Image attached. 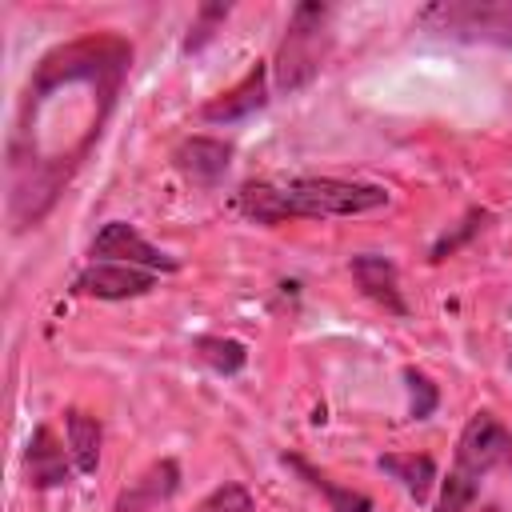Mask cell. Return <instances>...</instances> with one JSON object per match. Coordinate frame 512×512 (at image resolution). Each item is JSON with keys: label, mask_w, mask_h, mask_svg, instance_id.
Masks as SVG:
<instances>
[{"label": "cell", "mask_w": 512, "mask_h": 512, "mask_svg": "<svg viewBox=\"0 0 512 512\" xmlns=\"http://www.w3.org/2000/svg\"><path fill=\"white\" fill-rule=\"evenodd\" d=\"M240 212L256 224H280L284 216H360L388 204V188L332 176H292V180H248L236 196Z\"/></svg>", "instance_id": "cell-1"}, {"label": "cell", "mask_w": 512, "mask_h": 512, "mask_svg": "<svg viewBox=\"0 0 512 512\" xmlns=\"http://www.w3.org/2000/svg\"><path fill=\"white\" fill-rule=\"evenodd\" d=\"M328 44H332L328 4H316V0L296 4L292 16H288V28L280 36L276 60H272V84H276V92L280 96H292V92L308 88L320 76V68H324Z\"/></svg>", "instance_id": "cell-2"}, {"label": "cell", "mask_w": 512, "mask_h": 512, "mask_svg": "<svg viewBox=\"0 0 512 512\" xmlns=\"http://www.w3.org/2000/svg\"><path fill=\"white\" fill-rule=\"evenodd\" d=\"M416 20L452 40L512 48V0H440L420 8Z\"/></svg>", "instance_id": "cell-3"}, {"label": "cell", "mask_w": 512, "mask_h": 512, "mask_svg": "<svg viewBox=\"0 0 512 512\" xmlns=\"http://www.w3.org/2000/svg\"><path fill=\"white\" fill-rule=\"evenodd\" d=\"M456 468L472 472L476 480H484L492 468H508L512 472V432L492 412H476L460 432Z\"/></svg>", "instance_id": "cell-4"}, {"label": "cell", "mask_w": 512, "mask_h": 512, "mask_svg": "<svg viewBox=\"0 0 512 512\" xmlns=\"http://www.w3.org/2000/svg\"><path fill=\"white\" fill-rule=\"evenodd\" d=\"M88 256H92V264H136L148 272H176V260L168 252H160L156 244H148L128 220H108L96 232Z\"/></svg>", "instance_id": "cell-5"}, {"label": "cell", "mask_w": 512, "mask_h": 512, "mask_svg": "<svg viewBox=\"0 0 512 512\" xmlns=\"http://www.w3.org/2000/svg\"><path fill=\"white\" fill-rule=\"evenodd\" d=\"M172 164H176V172H180L188 184H196V188H216V184L228 176V168H232V144L212 140V136H188V140L176 144Z\"/></svg>", "instance_id": "cell-6"}, {"label": "cell", "mask_w": 512, "mask_h": 512, "mask_svg": "<svg viewBox=\"0 0 512 512\" xmlns=\"http://www.w3.org/2000/svg\"><path fill=\"white\" fill-rule=\"evenodd\" d=\"M152 284H156V272L136 268V264H88L72 288L96 300H128V296L152 292Z\"/></svg>", "instance_id": "cell-7"}, {"label": "cell", "mask_w": 512, "mask_h": 512, "mask_svg": "<svg viewBox=\"0 0 512 512\" xmlns=\"http://www.w3.org/2000/svg\"><path fill=\"white\" fill-rule=\"evenodd\" d=\"M352 280L356 288L376 300L384 312L392 316H408V304H404V292H400V272L388 256H376V252H360L352 256Z\"/></svg>", "instance_id": "cell-8"}, {"label": "cell", "mask_w": 512, "mask_h": 512, "mask_svg": "<svg viewBox=\"0 0 512 512\" xmlns=\"http://www.w3.org/2000/svg\"><path fill=\"white\" fill-rule=\"evenodd\" d=\"M180 488V464L176 460H156L148 464L136 480H128V488L116 496V512H144L156 508L164 500H172Z\"/></svg>", "instance_id": "cell-9"}, {"label": "cell", "mask_w": 512, "mask_h": 512, "mask_svg": "<svg viewBox=\"0 0 512 512\" xmlns=\"http://www.w3.org/2000/svg\"><path fill=\"white\" fill-rule=\"evenodd\" d=\"M264 80H268V72H264V64H256L232 92L208 100V104L200 108V116H204L208 124H236V120L260 112V108L268 104V88H264Z\"/></svg>", "instance_id": "cell-10"}, {"label": "cell", "mask_w": 512, "mask_h": 512, "mask_svg": "<svg viewBox=\"0 0 512 512\" xmlns=\"http://www.w3.org/2000/svg\"><path fill=\"white\" fill-rule=\"evenodd\" d=\"M68 448H60V440L52 436V428H36L32 432V440H28V448H24V468H28V480L36 484V488H56V484H68V476H72V468L76 464H68Z\"/></svg>", "instance_id": "cell-11"}, {"label": "cell", "mask_w": 512, "mask_h": 512, "mask_svg": "<svg viewBox=\"0 0 512 512\" xmlns=\"http://www.w3.org/2000/svg\"><path fill=\"white\" fill-rule=\"evenodd\" d=\"M376 468L388 472L392 480H400V488L416 504H424L428 492H432V484H436V460L424 456V452H388V456L376 460Z\"/></svg>", "instance_id": "cell-12"}, {"label": "cell", "mask_w": 512, "mask_h": 512, "mask_svg": "<svg viewBox=\"0 0 512 512\" xmlns=\"http://www.w3.org/2000/svg\"><path fill=\"white\" fill-rule=\"evenodd\" d=\"M64 428H68V452H72L76 472H80V476H92L96 464H100V440H104L100 420L88 416V412H80V408H72V412L64 416Z\"/></svg>", "instance_id": "cell-13"}, {"label": "cell", "mask_w": 512, "mask_h": 512, "mask_svg": "<svg viewBox=\"0 0 512 512\" xmlns=\"http://www.w3.org/2000/svg\"><path fill=\"white\" fill-rule=\"evenodd\" d=\"M284 464H288L292 472H300L316 492H324V496H328V504H332V512H372V500H368L364 492H352V488L332 484L324 472H316V468H312V464H304L300 456H284Z\"/></svg>", "instance_id": "cell-14"}, {"label": "cell", "mask_w": 512, "mask_h": 512, "mask_svg": "<svg viewBox=\"0 0 512 512\" xmlns=\"http://www.w3.org/2000/svg\"><path fill=\"white\" fill-rule=\"evenodd\" d=\"M192 352L220 376H236L244 364H248V348L240 340H228V336H196L192 340Z\"/></svg>", "instance_id": "cell-15"}, {"label": "cell", "mask_w": 512, "mask_h": 512, "mask_svg": "<svg viewBox=\"0 0 512 512\" xmlns=\"http://www.w3.org/2000/svg\"><path fill=\"white\" fill-rule=\"evenodd\" d=\"M476 492H480V480L472 472H464V468H452L448 480H444V492H440L436 512H468V504L476 500Z\"/></svg>", "instance_id": "cell-16"}, {"label": "cell", "mask_w": 512, "mask_h": 512, "mask_svg": "<svg viewBox=\"0 0 512 512\" xmlns=\"http://www.w3.org/2000/svg\"><path fill=\"white\" fill-rule=\"evenodd\" d=\"M404 384H408V416L412 420H428L436 412V404H440L436 384L416 368H404Z\"/></svg>", "instance_id": "cell-17"}, {"label": "cell", "mask_w": 512, "mask_h": 512, "mask_svg": "<svg viewBox=\"0 0 512 512\" xmlns=\"http://www.w3.org/2000/svg\"><path fill=\"white\" fill-rule=\"evenodd\" d=\"M196 512H252V492H248L244 484L228 480V484L212 488V492L196 504Z\"/></svg>", "instance_id": "cell-18"}, {"label": "cell", "mask_w": 512, "mask_h": 512, "mask_svg": "<svg viewBox=\"0 0 512 512\" xmlns=\"http://www.w3.org/2000/svg\"><path fill=\"white\" fill-rule=\"evenodd\" d=\"M484 220H488V212L472 208V212H468V216L460 220V228H456L452 236H444V240H440V244L432 248V256H428V260H444V256H452V252H456V248H460V244H464L468 236H476V232L484 228Z\"/></svg>", "instance_id": "cell-19"}, {"label": "cell", "mask_w": 512, "mask_h": 512, "mask_svg": "<svg viewBox=\"0 0 512 512\" xmlns=\"http://www.w3.org/2000/svg\"><path fill=\"white\" fill-rule=\"evenodd\" d=\"M232 8L228 4H204L200 12H196V24H192V32H188V40H184V52H196L208 36H212V24H220L224 16H228Z\"/></svg>", "instance_id": "cell-20"}, {"label": "cell", "mask_w": 512, "mask_h": 512, "mask_svg": "<svg viewBox=\"0 0 512 512\" xmlns=\"http://www.w3.org/2000/svg\"><path fill=\"white\" fill-rule=\"evenodd\" d=\"M488 512H492V508H488Z\"/></svg>", "instance_id": "cell-21"}]
</instances>
